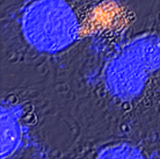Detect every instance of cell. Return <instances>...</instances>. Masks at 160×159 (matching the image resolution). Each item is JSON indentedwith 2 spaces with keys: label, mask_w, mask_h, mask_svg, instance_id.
<instances>
[{
  "label": "cell",
  "mask_w": 160,
  "mask_h": 159,
  "mask_svg": "<svg viewBox=\"0 0 160 159\" xmlns=\"http://www.w3.org/2000/svg\"><path fill=\"white\" fill-rule=\"evenodd\" d=\"M160 70V36L135 37L112 57L103 71V84L110 95L135 99L143 92L150 76Z\"/></svg>",
  "instance_id": "cell-1"
},
{
  "label": "cell",
  "mask_w": 160,
  "mask_h": 159,
  "mask_svg": "<svg viewBox=\"0 0 160 159\" xmlns=\"http://www.w3.org/2000/svg\"><path fill=\"white\" fill-rule=\"evenodd\" d=\"M21 32L34 49L56 54L74 43L79 23L65 0H35L22 13Z\"/></svg>",
  "instance_id": "cell-2"
},
{
  "label": "cell",
  "mask_w": 160,
  "mask_h": 159,
  "mask_svg": "<svg viewBox=\"0 0 160 159\" xmlns=\"http://www.w3.org/2000/svg\"><path fill=\"white\" fill-rule=\"evenodd\" d=\"M23 130L20 111L13 107L1 108V158L14 155L22 145Z\"/></svg>",
  "instance_id": "cell-3"
},
{
  "label": "cell",
  "mask_w": 160,
  "mask_h": 159,
  "mask_svg": "<svg viewBox=\"0 0 160 159\" xmlns=\"http://www.w3.org/2000/svg\"><path fill=\"white\" fill-rule=\"evenodd\" d=\"M100 158H140L143 157L142 152L132 145L125 143L115 144L112 146H107L98 153Z\"/></svg>",
  "instance_id": "cell-4"
}]
</instances>
